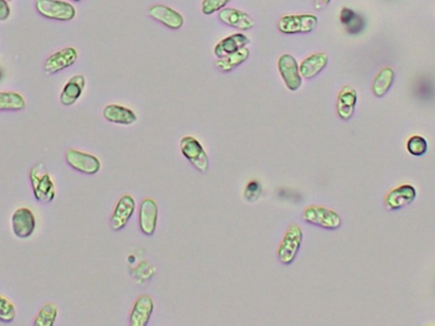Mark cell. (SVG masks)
Wrapping results in <instances>:
<instances>
[{
	"label": "cell",
	"mask_w": 435,
	"mask_h": 326,
	"mask_svg": "<svg viewBox=\"0 0 435 326\" xmlns=\"http://www.w3.org/2000/svg\"><path fill=\"white\" fill-rule=\"evenodd\" d=\"M154 311V302L149 294H140L134 302L130 313V325L145 326L152 318Z\"/></svg>",
	"instance_id": "cell-13"
},
{
	"label": "cell",
	"mask_w": 435,
	"mask_h": 326,
	"mask_svg": "<svg viewBox=\"0 0 435 326\" xmlns=\"http://www.w3.org/2000/svg\"><path fill=\"white\" fill-rule=\"evenodd\" d=\"M329 56L326 53H315L307 56L299 65V72L304 80H312L327 67Z\"/></svg>",
	"instance_id": "cell-17"
},
{
	"label": "cell",
	"mask_w": 435,
	"mask_h": 326,
	"mask_svg": "<svg viewBox=\"0 0 435 326\" xmlns=\"http://www.w3.org/2000/svg\"><path fill=\"white\" fill-rule=\"evenodd\" d=\"M356 101H358V96H356L355 89L349 86L343 87L337 96L336 110L340 119L350 120L353 118Z\"/></svg>",
	"instance_id": "cell-19"
},
{
	"label": "cell",
	"mask_w": 435,
	"mask_h": 326,
	"mask_svg": "<svg viewBox=\"0 0 435 326\" xmlns=\"http://www.w3.org/2000/svg\"><path fill=\"white\" fill-rule=\"evenodd\" d=\"M103 118L106 120L119 125H132L138 120L137 113L130 108L120 105H107L103 108Z\"/></svg>",
	"instance_id": "cell-20"
},
{
	"label": "cell",
	"mask_w": 435,
	"mask_h": 326,
	"mask_svg": "<svg viewBox=\"0 0 435 326\" xmlns=\"http://www.w3.org/2000/svg\"><path fill=\"white\" fill-rule=\"evenodd\" d=\"M318 20L313 14H290L284 15L277 23L282 34H310L317 27Z\"/></svg>",
	"instance_id": "cell-4"
},
{
	"label": "cell",
	"mask_w": 435,
	"mask_h": 326,
	"mask_svg": "<svg viewBox=\"0 0 435 326\" xmlns=\"http://www.w3.org/2000/svg\"><path fill=\"white\" fill-rule=\"evenodd\" d=\"M248 58H250V50L244 46L237 51H234V53L225 55L223 58H218L215 65L220 72L227 73V72H231L233 69L239 67L241 64H244V61H247Z\"/></svg>",
	"instance_id": "cell-22"
},
{
	"label": "cell",
	"mask_w": 435,
	"mask_h": 326,
	"mask_svg": "<svg viewBox=\"0 0 435 326\" xmlns=\"http://www.w3.org/2000/svg\"><path fill=\"white\" fill-rule=\"evenodd\" d=\"M149 15L171 30H179L184 25V17L167 6H154L149 9Z\"/></svg>",
	"instance_id": "cell-16"
},
{
	"label": "cell",
	"mask_w": 435,
	"mask_h": 326,
	"mask_svg": "<svg viewBox=\"0 0 435 326\" xmlns=\"http://www.w3.org/2000/svg\"><path fill=\"white\" fill-rule=\"evenodd\" d=\"M36 228V218L31 209L18 208L12 215V230L18 239H28Z\"/></svg>",
	"instance_id": "cell-10"
},
{
	"label": "cell",
	"mask_w": 435,
	"mask_h": 326,
	"mask_svg": "<svg viewBox=\"0 0 435 326\" xmlns=\"http://www.w3.org/2000/svg\"><path fill=\"white\" fill-rule=\"evenodd\" d=\"M219 20L228 26L234 27L241 31H248L256 26V22L248 14L236 8H223L219 11Z\"/></svg>",
	"instance_id": "cell-15"
},
{
	"label": "cell",
	"mask_w": 435,
	"mask_h": 326,
	"mask_svg": "<svg viewBox=\"0 0 435 326\" xmlns=\"http://www.w3.org/2000/svg\"><path fill=\"white\" fill-rule=\"evenodd\" d=\"M65 160L72 170L84 175H96L101 170V161L96 156L78 149H69L66 152Z\"/></svg>",
	"instance_id": "cell-8"
},
{
	"label": "cell",
	"mask_w": 435,
	"mask_h": 326,
	"mask_svg": "<svg viewBox=\"0 0 435 326\" xmlns=\"http://www.w3.org/2000/svg\"><path fill=\"white\" fill-rule=\"evenodd\" d=\"M26 106L23 96L17 92H0V111H20Z\"/></svg>",
	"instance_id": "cell-25"
},
{
	"label": "cell",
	"mask_w": 435,
	"mask_h": 326,
	"mask_svg": "<svg viewBox=\"0 0 435 326\" xmlns=\"http://www.w3.org/2000/svg\"><path fill=\"white\" fill-rule=\"evenodd\" d=\"M416 199V189L412 185L405 184L391 190L386 196V206L389 211H398L409 206Z\"/></svg>",
	"instance_id": "cell-14"
},
{
	"label": "cell",
	"mask_w": 435,
	"mask_h": 326,
	"mask_svg": "<svg viewBox=\"0 0 435 326\" xmlns=\"http://www.w3.org/2000/svg\"><path fill=\"white\" fill-rule=\"evenodd\" d=\"M1 75H3V74H1V70H0V80H1Z\"/></svg>",
	"instance_id": "cell-33"
},
{
	"label": "cell",
	"mask_w": 435,
	"mask_h": 326,
	"mask_svg": "<svg viewBox=\"0 0 435 326\" xmlns=\"http://www.w3.org/2000/svg\"><path fill=\"white\" fill-rule=\"evenodd\" d=\"M84 87H86L84 75H74L66 82L65 86L63 88V92L60 94V102L64 106H72L80 100V96L84 91Z\"/></svg>",
	"instance_id": "cell-18"
},
{
	"label": "cell",
	"mask_w": 435,
	"mask_h": 326,
	"mask_svg": "<svg viewBox=\"0 0 435 326\" xmlns=\"http://www.w3.org/2000/svg\"><path fill=\"white\" fill-rule=\"evenodd\" d=\"M74 1H82V0H74Z\"/></svg>",
	"instance_id": "cell-34"
},
{
	"label": "cell",
	"mask_w": 435,
	"mask_h": 326,
	"mask_svg": "<svg viewBox=\"0 0 435 326\" xmlns=\"http://www.w3.org/2000/svg\"><path fill=\"white\" fill-rule=\"evenodd\" d=\"M30 180L32 185L33 195L36 200L44 204H49L55 199V185L53 177L46 170L44 163H37L32 167L30 173Z\"/></svg>",
	"instance_id": "cell-1"
},
{
	"label": "cell",
	"mask_w": 435,
	"mask_h": 326,
	"mask_svg": "<svg viewBox=\"0 0 435 326\" xmlns=\"http://www.w3.org/2000/svg\"><path fill=\"white\" fill-rule=\"evenodd\" d=\"M331 0H313V7L316 11H321L330 4Z\"/></svg>",
	"instance_id": "cell-32"
},
{
	"label": "cell",
	"mask_w": 435,
	"mask_h": 326,
	"mask_svg": "<svg viewBox=\"0 0 435 326\" xmlns=\"http://www.w3.org/2000/svg\"><path fill=\"white\" fill-rule=\"evenodd\" d=\"M303 241V231L297 223H290L286 228L283 240L277 247V259L284 265H290L301 250Z\"/></svg>",
	"instance_id": "cell-2"
},
{
	"label": "cell",
	"mask_w": 435,
	"mask_h": 326,
	"mask_svg": "<svg viewBox=\"0 0 435 326\" xmlns=\"http://www.w3.org/2000/svg\"><path fill=\"white\" fill-rule=\"evenodd\" d=\"M11 17V8L8 0H0V20H7Z\"/></svg>",
	"instance_id": "cell-31"
},
{
	"label": "cell",
	"mask_w": 435,
	"mask_h": 326,
	"mask_svg": "<svg viewBox=\"0 0 435 326\" xmlns=\"http://www.w3.org/2000/svg\"><path fill=\"white\" fill-rule=\"evenodd\" d=\"M17 310L11 301L0 294V321L9 324L15 319Z\"/></svg>",
	"instance_id": "cell-28"
},
{
	"label": "cell",
	"mask_w": 435,
	"mask_h": 326,
	"mask_svg": "<svg viewBox=\"0 0 435 326\" xmlns=\"http://www.w3.org/2000/svg\"><path fill=\"white\" fill-rule=\"evenodd\" d=\"M340 20H341L345 28L348 30L349 34H359V32H362L364 26H365V22L362 17L349 8H343L341 11Z\"/></svg>",
	"instance_id": "cell-24"
},
{
	"label": "cell",
	"mask_w": 435,
	"mask_h": 326,
	"mask_svg": "<svg viewBox=\"0 0 435 326\" xmlns=\"http://www.w3.org/2000/svg\"><path fill=\"white\" fill-rule=\"evenodd\" d=\"M408 151H409L410 154H412V156H417V157H420V156H424V154L428 152V142L425 138H422L420 135H414V137H411L409 140H408Z\"/></svg>",
	"instance_id": "cell-27"
},
{
	"label": "cell",
	"mask_w": 435,
	"mask_h": 326,
	"mask_svg": "<svg viewBox=\"0 0 435 326\" xmlns=\"http://www.w3.org/2000/svg\"><path fill=\"white\" fill-rule=\"evenodd\" d=\"M277 68H279V73L283 78L284 83L286 88L296 92L303 83V78L299 72V65L298 61L294 59V56H291L289 54H284L277 61Z\"/></svg>",
	"instance_id": "cell-7"
},
{
	"label": "cell",
	"mask_w": 435,
	"mask_h": 326,
	"mask_svg": "<svg viewBox=\"0 0 435 326\" xmlns=\"http://www.w3.org/2000/svg\"><path fill=\"white\" fill-rule=\"evenodd\" d=\"M263 187L258 181H250L244 189V199L248 201H256L261 196Z\"/></svg>",
	"instance_id": "cell-30"
},
{
	"label": "cell",
	"mask_w": 435,
	"mask_h": 326,
	"mask_svg": "<svg viewBox=\"0 0 435 326\" xmlns=\"http://www.w3.org/2000/svg\"><path fill=\"white\" fill-rule=\"evenodd\" d=\"M158 223V204L152 198L141 200L139 206V227L145 236H153Z\"/></svg>",
	"instance_id": "cell-9"
},
{
	"label": "cell",
	"mask_w": 435,
	"mask_h": 326,
	"mask_svg": "<svg viewBox=\"0 0 435 326\" xmlns=\"http://www.w3.org/2000/svg\"><path fill=\"white\" fill-rule=\"evenodd\" d=\"M78 59V51L74 47H64L59 51L50 55L45 63L46 74H55L64 70L66 68L72 67Z\"/></svg>",
	"instance_id": "cell-12"
},
{
	"label": "cell",
	"mask_w": 435,
	"mask_h": 326,
	"mask_svg": "<svg viewBox=\"0 0 435 326\" xmlns=\"http://www.w3.org/2000/svg\"><path fill=\"white\" fill-rule=\"evenodd\" d=\"M37 12L45 18L53 20H72L77 11L70 3L63 0H37L36 1Z\"/></svg>",
	"instance_id": "cell-6"
},
{
	"label": "cell",
	"mask_w": 435,
	"mask_h": 326,
	"mask_svg": "<svg viewBox=\"0 0 435 326\" xmlns=\"http://www.w3.org/2000/svg\"><path fill=\"white\" fill-rule=\"evenodd\" d=\"M58 318V308L53 303H46L41 308L36 319L33 321L34 326H53Z\"/></svg>",
	"instance_id": "cell-26"
},
{
	"label": "cell",
	"mask_w": 435,
	"mask_h": 326,
	"mask_svg": "<svg viewBox=\"0 0 435 326\" xmlns=\"http://www.w3.org/2000/svg\"><path fill=\"white\" fill-rule=\"evenodd\" d=\"M8 1H11V0H8Z\"/></svg>",
	"instance_id": "cell-35"
},
{
	"label": "cell",
	"mask_w": 435,
	"mask_h": 326,
	"mask_svg": "<svg viewBox=\"0 0 435 326\" xmlns=\"http://www.w3.org/2000/svg\"><path fill=\"white\" fill-rule=\"evenodd\" d=\"M134 212H135V200L129 194L122 195L115 206L113 217H111V227L113 231L124 230Z\"/></svg>",
	"instance_id": "cell-11"
},
{
	"label": "cell",
	"mask_w": 435,
	"mask_h": 326,
	"mask_svg": "<svg viewBox=\"0 0 435 326\" xmlns=\"http://www.w3.org/2000/svg\"><path fill=\"white\" fill-rule=\"evenodd\" d=\"M179 149L182 156L186 160L190 161V163L198 170V173H208L209 157L196 138L184 137L179 142Z\"/></svg>",
	"instance_id": "cell-5"
},
{
	"label": "cell",
	"mask_w": 435,
	"mask_h": 326,
	"mask_svg": "<svg viewBox=\"0 0 435 326\" xmlns=\"http://www.w3.org/2000/svg\"><path fill=\"white\" fill-rule=\"evenodd\" d=\"M231 0H203L201 11L206 15L215 13L218 11H222Z\"/></svg>",
	"instance_id": "cell-29"
},
{
	"label": "cell",
	"mask_w": 435,
	"mask_h": 326,
	"mask_svg": "<svg viewBox=\"0 0 435 326\" xmlns=\"http://www.w3.org/2000/svg\"><path fill=\"white\" fill-rule=\"evenodd\" d=\"M250 44V39L244 34H234L225 37L220 42H218L214 47V54L217 58H223L225 55L237 51L239 49Z\"/></svg>",
	"instance_id": "cell-21"
},
{
	"label": "cell",
	"mask_w": 435,
	"mask_h": 326,
	"mask_svg": "<svg viewBox=\"0 0 435 326\" xmlns=\"http://www.w3.org/2000/svg\"><path fill=\"white\" fill-rule=\"evenodd\" d=\"M302 218L304 222L324 230H337L341 226L340 214L321 206H308L304 208Z\"/></svg>",
	"instance_id": "cell-3"
},
{
	"label": "cell",
	"mask_w": 435,
	"mask_h": 326,
	"mask_svg": "<svg viewBox=\"0 0 435 326\" xmlns=\"http://www.w3.org/2000/svg\"><path fill=\"white\" fill-rule=\"evenodd\" d=\"M393 80H395L393 69L389 67L382 68L377 74L373 83V94H376L377 97H383L393 84Z\"/></svg>",
	"instance_id": "cell-23"
}]
</instances>
